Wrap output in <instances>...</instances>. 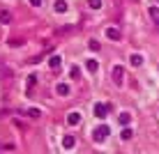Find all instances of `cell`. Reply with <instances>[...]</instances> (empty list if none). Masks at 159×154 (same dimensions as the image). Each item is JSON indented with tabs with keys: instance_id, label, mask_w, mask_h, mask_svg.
Listing matches in <instances>:
<instances>
[{
	"instance_id": "6da1fadb",
	"label": "cell",
	"mask_w": 159,
	"mask_h": 154,
	"mask_svg": "<svg viewBox=\"0 0 159 154\" xmlns=\"http://www.w3.org/2000/svg\"><path fill=\"white\" fill-rule=\"evenodd\" d=\"M92 138H95L97 143H99V140H106V138H108V126H99V129H95V131H92Z\"/></svg>"
},
{
	"instance_id": "7a4b0ae2",
	"label": "cell",
	"mask_w": 159,
	"mask_h": 154,
	"mask_svg": "<svg viewBox=\"0 0 159 154\" xmlns=\"http://www.w3.org/2000/svg\"><path fill=\"white\" fill-rule=\"evenodd\" d=\"M122 71H125L122 67H113V74H111V78H113V83H118V85H120V83H122Z\"/></svg>"
},
{
	"instance_id": "3957f363",
	"label": "cell",
	"mask_w": 159,
	"mask_h": 154,
	"mask_svg": "<svg viewBox=\"0 0 159 154\" xmlns=\"http://www.w3.org/2000/svg\"><path fill=\"white\" fill-rule=\"evenodd\" d=\"M106 113H108V106H104V103H97L95 106V115L97 117H106Z\"/></svg>"
},
{
	"instance_id": "277c9868",
	"label": "cell",
	"mask_w": 159,
	"mask_h": 154,
	"mask_svg": "<svg viewBox=\"0 0 159 154\" xmlns=\"http://www.w3.org/2000/svg\"><path fill=\"white\" fill-rule=\"evenodd\" d=\"M53 9H56L58 14H65V12H67V2H65V0H56V5H53Z\"/></svg>"
},
{
	"instance_id": "5b68a950",
	"label": "cell",
	"mask_w": 159,
	"mask_h": 154,
	"mask_svg": "<svg viewBox=\"0 0 159 154\" xmlns=\"http://www.w3.org/2000/svg\"><path fill=\"white\" fill-rule=\"evenodd\" d=\"M60 62H62V58H60V55H51V58H48V67H51V69H58Z\"/></svg>"
},
{
	"instance_id": "8992f818",
	"label": "cell",
	"mask_w": 159,
	"mask_h": 154,
	"mask_svg": "<svg viewBox=\"0 0 159 154\" xmlns=\"http://www.w3.org/2000/svg\"><path fill=\"white\" fill-rule=\"evenodd\" d=\"M118 122L122 124V126H127V124L131 122V115H129V113H120V115H118Z\"/></svg>"
},
{
	"instance_id": "52a82bcc",
	"label": "cell",
	"mask_w": 159,
	"mask_h": 154,
	"mask_svg": "<svg viewBox=\"0 0 159 154\" xmlns=\"http://www.w3.org/2000/svg\"><path fill=\"white\" fill-rule=\"evenodd\" d=\"M62 147H65V150H72V147H74V136H65V138H62Z\"/></svg>"
},
{
	"instance_id": "ba28073f",
	"label": "cell",
	"mask_w": 159,
	"mask_h": 154,
	"mask_svg": "<svg viewBox=\"0 0 159 154\" xmlns=\"http://www.w3.org/2000/svg\"><path fill=\"white\" fill-rule=\"evenodd\" d=\"M106 35H108V39H113V42H118V39H120V30H116V28H108V30H106Z\"/></svg>"
},
{
	"instance_id": "9c48e42d",
	"label": "cell",
	"mask_w": 159,
	"mask_h": 154,
	"mask_svg": "<svg viewBox=\"0 0 159 154\" xmlns=\"http://www.w3.org/2000/svg\"><path fill=\"white\" fill-rule=\"evenodd\" d=\"M56 92H58V95H60V97H67V95H69V85H65V83H60V85L56 87Z\"/></svg>"
},
{
	"instance_id": "30bf717a",
	"label": "cell",
	"mask_w": 159,
	"mask_h": 154,
	"mask_svg": "<svg viewBox=\"0 0 159 154\" xmlns=\"http://www.w3.org/2000/svg\"><path fill=\"white\" fill-rule=\"evenodd\" d=\"M67 122H69V124H79V122H81V115H79V113H69V115H67Z\"/></svg>"
},
{
	"instance_id": "8fae6325",
	"label": "cell",
	"mask_w": 159,
	"mask_h": 154,
	"mask_svg": "<svg viewBox=\"0 0 159 154\" xmlns=\"http://www.w3.org/2000/svg\"><path fill=\"white\" fill-rule=\"evenodd\" d=\"M129 62L134 64V67H141V64H143V58H141V55H131V58H129Z\"/></svg>"
},
{
	"instance_id": "7c38bea8",
	"label": "cell",
	"mask_w": 159,
	"mask_h": 154,
	"mask_svg": "<svg viewBox=\"0 0 159 154\" xmlns=\"http://www.w3.org/2000/svg\"><path fill=\"white\" fill-rule=\"evenodd\" d=\"M150 19L155 21V23H159V9L157 7H150Z\"/></svg>"
},
{
	"instance_id": "4fadbf2b",
	"label": "cell",
	"mask_w": 159,
	"mask_h": 154,
	"mask_svg": "<svg viewBox=\"0 0 159 154\" xmlns=\"http://www.w3.org/2000/svg\"><path fill=\"white\" fill-rule=\"evenodd\" d=\"M12 21V14L9 12H0V23H9Z\"/></svg>"
},
{
	"instance_id": "5bb4252c",
	"label": "cell",
	"mask_w": 159,
	"mask_h": 154,
	"mask_svg": "<svg viewBox=\"0 0 159 154\" xmlns=\"http://www.w3.org/2000/svg\"><path fill=\"white\" fill-rule=\"evenodd\" d=\"M131 136H134V131H131L129 126H127V129H122V140H131Z\"/></svg>"
},
{
	"instance_id": "9a60e30c",
	"label": "cell",
	"mask_w": 159,
	"mask_h": 154,
	"mask_svg": "<svg viewBox=\"0 0 159 154\" xmlns=\"http://www.w3.org/2000/svg\"><path fill=\"white\" fill-rule=\"evenodd\" d=\"M85 67L90 69V71H97V67H99V64H97V60H88V62H85Z\"/></svg>"
},
{
	"instance_id": "2e32d148",
	"label": "cell",
	"mask_w": 159,
	"mask_h": 154,
	"mask_svg": "<svg viewBox=\"0 0 159 154\" xmlns=\"http://www.w3.org/2000/svg\"><path fill=\"white\" fill-rule=\"evenodd\" d=\"M88 5H90V9H99L102 7V0H88Z\"/></svg>"
},
{
	"instance_id": "e0dca14e",
	"label": "cell",
	"mask_w": 159,
	"mask_h": 154,
	"mask_svg": "<svg viewBox=\"0 0 159 154\" xmlns=\"http://www.w3.org/2000/svg\"><path fill=\"white\" fill-rule=\"evenodd\" d=\"M25 113H28L30 117H39V115H42L39 111H37V108H28V111H25Z\"/></svg>"
},
{
	"instance_id": "ac0fdd59",
	"label": "cell",
	"mask_w": 159,
	"mask_h": 154,
	"mask_svg": "<svg viewBox=\"0 0 159 154\" xmlns=\"http://www.w3.org/2000/svg\"><path fill=\"white\" fill-rule=\"evenodd\" d=\"M88 46H90L92 51H99V42H97V39H90V44H88Z\"/></svg>"
},
{
	"instance_id": "d6986e66",
	"label": "cell",
	"mask_w": 159,
	"mask_h": 154,
	"mask_svg": "<svg viewBox=\"0 0 159 154\" xmlns=\"http://www.w3.org/2000/svg\"><path fill=\"white\" fill-rule=\"evenodd\" d=\"M69 74H72V78H79V67H72V71H69Z\"/></svg>"
},
{
	"instance_id": "ffe728a7",
	"label": "cell",
	"mask_w": 159,
	"mask_h": 154,
	"mask_svg": "<svg viewBox=\"0 0 159 154\" xmlns=\"http://www.w3.org/2000/svg\"><path fill=\"white\" fill-rule=\"evenodd\" d=\"M30 5L32 7H42V0H30Z\"/></svg>"
},
{
	"instance_id": "44dd1931",
	"label": "cell",
	"mask_w": 159,
	"mask_h": 154,
	"mask_svg": "<svg viewBox=\"0 0 159 154\" xmlns=\"http://www.w3.org/2000/svg\"><path fill=\"white\" fill-rule=\"evenodd\" d=\"M0 150H5V145H2V143H0Z\"/></svg>"
}]
</instances>
